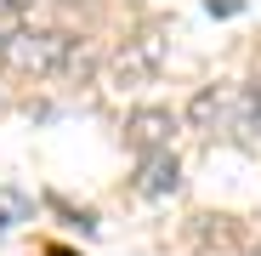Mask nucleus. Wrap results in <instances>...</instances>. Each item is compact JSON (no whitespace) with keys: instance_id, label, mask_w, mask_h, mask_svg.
Instances as JSON below:
<instances>
[{"instance_id":"obj_6","label":"nucleus","mask_w":261,"mask_h":256,"mask_svg":"<svg viewBox=\"0 0 261 256\" xmlns=\"http://www.w3.org/2000/svg\"><path fill=\"white\" fill-rule=\"evenodd\" d=\"M250 120L261 125V85H255V91H250Z\"/></svg>"},{"instance_id":"obj_3","label":"nucleus","mask_w":261,"mask_h":256,"mask_svg":"<svg viewBox=\"0 0 261 256\" xmlns=\"http://www.w3.org/2000/svg\"><path fill=\"white\" fill-rule=\"evenodd\" d=\"M188 114H193L199 125H210V131H216V125H233V114H239V97L216 85V91H199V97L188 103Z\"/></svg>"},{"instance_id":"obj_1","label":"nucleus","mask_w":261,"mask_h":256,"mask_svg":"<svg viewBox=\"0 0 261 256\" xmlns=\"http://www.w3.org/2000/svg\"><path fill=\"white\" fill-rule=\"evenodd\" d=\"M0 57L12 68H23V74H85L91 68V52L63 29H23Z\"/></svg>"},{"instance_id":"obj_2","label":"nucleus","mask_w":261,"mask_h":256,"mask_svg":"<svg viewBox=\"0 0 261 256\" xmlns=\"http://www.w3.org/2000/svg\"><path fill=\"white\" fill-rule=\"evenodd\" d=\"M170 131H176V114H165V108H142V114H130V125H125V137H130V148H137L142 159L165 154Z\"/></svg>"},{"instance_id":"obj_7","label":"nucleus","mask_w":261,"mask_h":256,"mask_svg":"<svg viewBox=\"0 0 261 256\" xmlns=\"http://www.w3.org/2000/svg\"><path fill=\"white\" fill-rule=\"evenodd\" d=\"M0 6H12V12H23V6H34V0H0Z\"/></svg>"},{"instance_id":"obj_5","label":"nucleus","mask_w":261,"mask_h":256,"mask_svg":"<svg viewBox=\"0 0 261 256\" xmlns=\"http://www.w3.org/2000/svg\"><path fill=\"white\" fill-rule=\"evenodd\" d=\"M176 182L182 177H176V154H170V148L153 154V159H142V177H137L142 194H176Z\"/></svg>"},{"instance_id":"obj_8","label":"nucleus","mask_w":261,"mask_h":256,"mask_svg":"<svg viewBox=\"0 0 261 256\" xmlns=\"http://www.w3.org/2000/svg\"><path fill=\"white\" fill-rule=\"evenodd\" d=\"M0 228H6V217H0Z\"/></svg>"},{"instance_id":"obj_4","label":"nucleus","mask_w":261,"mask_h":256,"mask_svg":"<svg viewBox=\"0 0 261 256\" xmlns=\"http://www.w3.org/2000/svg\"><path fill=\"white\" fill-rule=\"evenodd\" d=\"M153 63H159V46H153V40H137V46H125L114 57V74H119V85H130V80H148Z\"/></svg>"}]
</instances>
